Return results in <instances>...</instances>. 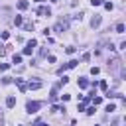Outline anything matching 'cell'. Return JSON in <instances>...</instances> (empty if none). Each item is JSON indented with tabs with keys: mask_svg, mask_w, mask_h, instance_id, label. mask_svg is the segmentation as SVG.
I'll return each mask as SVG.
<instances>
[{
	"mask_svg": "<svg viewBox=\"0 0 126 126\" xmlns=\"http://www.w3.org/2000/svg\"><path fill=\"white\" fill-rule=\"evenodd\" d=\"M114 110H116L114 104H108V106H106V112H114Z\"/></svg>",
	"mask_w": 126,
	"mask_h": 126,
	"instance_id": "cell-15",
	"label": "cell"
},
{
	"mask_svg": "<svg viewBox=\"0 0 126 126\" xmlns=\"http://www.w3.org/2000/svg\"><path fill=\"white\" fill-rule=\"evenodd\" d=\"M101 20H102L101 16H94V18L91 20V28H99V26H101Z\"/></svg>",
	"mask_w": 126,
	"mask_h": 126,
	"instance_id": "cell-5",
	"label": "cell"
},
{
	"mask_svg": "<svg viewBox=\"0 0 126 126\" xmlns=\"http://www.w3.org/2000/svg\"><path fill=\"white\" fill-rule=\"evenodd\" d=\"M6 106H8V108H14V106H16V99H14V97H8V99H6Z\"/></svg>",
	"mask_w": 126,
	"mask_h": 126,
	"instance_id": "cell-6",
	"label": "cell"
},
{
	"mask_svg": "<svg viewBox=\"0 0 126 126\" xmlns=\"http://www.w3.org/2000/svg\"><path fill=\"white\" fill-rule=\"evenodd\" d=\"M124 24H116V32H118V34H124Z\"/></svg>",
	"mask_w": 126,
	"mask_h": 126,
	"instance_id": "cell-13",
	"label": "cell"
},
{
	"mask_svg": "<svg viewBox=\"0 0 126 126\" xmlns=\"http://www.w3.org/2000/svg\"><path fill=\"white\" fill-rule=\"evenodd\" d=\"M38 126H47V124L45 122H38Z\"/></svg>",
	"mask_w": 126,
	"mask_h": 126,
	"instance_id": "cell-21",
	"label": "cell"
},
{
	"mask_svg": "<svg viewBox=\"0 0 126 126\" xmlns=\"http://www.w3.org/2000/svg\"><path fill=\"white\" fill-rule=\"evenodd\" d=\"M79 87H81V89H85V87H89V81H87V79H79Z\"/></svg>",
	"mask_w": 126,
	"mask_h": 126,
	"instance_id": "cell-10",
	"label": "cell"
},
{
	"mask_svg": "<svg viewBox=\"0 0 126 126\" xmlns=\"http://www.w3.org/2000/svg\"><path fill=\"white\" fill-rule=\"evenodd\" d=\"M6 53V49H4V45H0V55H4Z\"/></svg>",
	"mask_w": 126,
	"mask_h": 126,
	"instance_id": "cell-20",
	"label": "cell"
},
{
	"mask_svg": "<svg viewBox=\"0 0 126 126\" xmlns=\"http://www.w3.org/2000/svg\"><path fill=\"white\" fill-rule=\"evenodd\" d=\"M104 8H106V10H112L114 6H112V2H104Z\"/></svg>",
	"mask_w": 126,
	"mask_h": 126,
	"instance_id": "cell-18",
	"label": "cell"
},
{
	"mask_svg": "<svg viewBox=\"0 0 126 126\" xmlns=\"http://www.w3.org/2000/svg\"><path fill=\"white\" fill-rule=\"evenodd\" d=\"M2 83H4V85H10V83H12V79H10V77H6V79H2Z\"/></svg>",
	"mask_w": 126,
	"mask_h": 126,
	"instance_id": "cell-19",
	"label": "cell"
},
{
	"mask_svg": "<svg viewBox=\"0 0 126 126\" xmlns=\"http://www.w3.org/2000/svg\"><path fill=\"white\" fill-rule=\"evenodd\" d=\"M28 6H30V4H28V0H20V2H18V8H20V10H26Z\"/></svg>",
	"mask_w": 126,
	"mask_h": 126,
	"instance_id": "cell-9",
	"label": "cell"
},
{
	"mask_svg": "<svg viewBox=\"0 0 126 126\" xmlns=\"http://www.w3.org/2000/svg\"><path fill=\"white\" fill-rule=\"evenodd\" d=\"M8 67H10L8 63H2V65H0V71H8Z\"/></svg>",
	"mask_w": 126,
	"mask_h": 126,
	"instance_id": "cell-17",
	"label": "cell"
},
{
	"mask_svg": "<svg viewBox=\"0 0 126 126\" xmlns=\"http://www.w3.org/2000/svg\"><path fill=\"white\" fill-rule=\"evenodd\" d=\"M26 87H28V89H32V91H36V89H39V87H41V83H39V81H34V83L26 85Z\"/></svg>",
	"mask_w": 126,
	"mask_h": 126,
	"instance_id": "cell-7",
	"label": "cell"
},
{
	"mask_svg": "<svg viewBox=\"0 0 126 126\" xmlns=\"http://www.w3.org/2000/svg\"><path fill=\"white\" fill-rule=\"evenodd\" d=\"M38 14H39V16H49L51 10H49V6H39V8H38Z\"/></svg>",
	"mask_w": 126,
	"mask_h": 126,
	"instance_id": "cell-4",
	"label": "cell"
},
{
	"mask_svg": "<svg viewBox=\"0 0 126 126\" xmlns=\"http://www.w3.org/2000/svg\"><path fill=\"white\" fill-rule=\"evenodd\" d=\"M12 63H14V65H18V63H22V55H14V57H12Z\"/></svg>",
	"mask_w": 126,
	"mask_h": 126,
	"instance_id": "cell-11",
	"label": "cell"
},
{
	"mask_svg": "<svg viewBox=\"0 0 126 126\" xmlns=\"http://www.w3.org/2000/svg\"><path fill=\"white\" fill-rule=\"evenodd\" d=\"M36 45H38V41H36V39H30V41H28V45L24 47V53H26V55H32V51H34V47H36Z\"/></svg>",
	"mask_w": 126,
	"mask_h": 126,
	"instance_id": "cell-3",
	"label": "cell"
},
{
	"mask_svg": "<svg viewBox=\"0 0 126 126\" xmlns=\"http://www.w3.org/2000/svg\"><path fill=\"white\" fill-rule=\"evenodd\" d=\"M39 108H41V102H38V101H28V102H26V110H28L30 114L38 112Z\"/></svg>",
	"mask_w": 126,
	"mask_h": 126,
	"instance_id": "cell-1",
	"label": "cell"
},
{
	"mask_svg": "<svg viewBox=\"0 0 126 126\" xmlns=\"http://www.w3.org/2000/svg\"><path fill=\"white\" fill-rule=\"evenodd\" d=\"M91 4H93V6H101L102 0H91Z\"/></svg>",
	"mask_w": 126,
	"mask_h": 126,
	"instance_id": "cell-16",
	"label": "cell"
},
{
	"mask_svg": "<svg viewBox=\"0 0 126 126\" xmlns=\"http://www.w3.org/2000/svg\"><path fill=\"white\" fill-rule=\"evenodd\" d=\"M22 22H24L22 16H16V18H14V24H16V26H22Z\"/></svg>",
	"mask_w": 126,
	"mask_h": 126,
	"instance_id": "cell-14",
	"label": "cell"
},
{
	"mask_svg": "<svg viewBox=\"0 0 126 126\" xmlns=\"http://www.w3.org/2000/svg\"><path fill=\"white\" fill-rule=\"evenodd\" d=\"M53 2H59V0H53Z\"/></svg>",
	"mask_w": 126,
	"mask_h": 126,
	"instance_id": "cell-22",
	"label": "cell"
},
{
	"mask_svg": "<svg viewBox=\"0 0 126 126\" xmlns=\"http://www.w3.org/2000/svg\"><path fill=\"white\" fill-rule=\"evenodd\" d=\"M69 28V20H59L57 24H55V32H59V34H63Z\"/></svg>",
	"mask_w": 126,
	"mask_h": 126,
	"instance_id": "cell-2",
	"label": "cell"
},
{
	"mask_svg": "<svg viewBox=\"0 0 126 126\" xmlns=\"http://www.w3.org/2000/svg\"><path fill=\"white\" fill-rule=\"evenodd\" d=\"M16 85L20 87V91H26V89H28V87H26V83L22 81V79H16Z\"/></svg>",
	"mask_w": 126,
	"mask_h": 126,
	"instance_id": "cell-8",
	"label": "cell"
},
{
	"mask_svg": "<svg viewBox=\"0 0 126 126\" xmlns=\"http://www.w3.org/2000/svg\"><path fill=\"white\" fill-rule=\"evenodd\" d=\"M77 63H79V61H75V59H71V61L67 63V65H65V67H67V69H73V67L77 65Z\"/></svg>",
	"mask_w": 126,
	"mask_h": 126,
	"instance_id": "cell-12",
	"label": "cell"
}]
</instances>
